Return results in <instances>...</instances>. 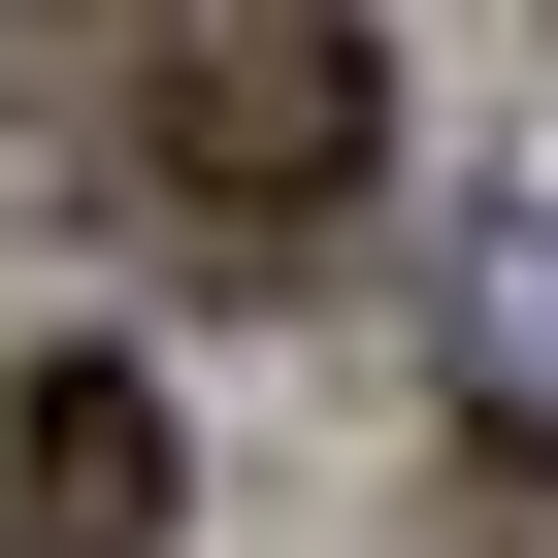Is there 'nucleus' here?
Masks as SVG:
<instances>
[{
  "instance_id": "nucleus-1",
  "label": "nucleus",
  "mask_w": 558,
  "mask_h": 558,
  "mask_svg": "<svg viewBox=\"0 0 558 558\" xmlns=\"http://www.w3.org/2000/svg\"><path fill=\"white\" fill-rule=\"evenodd\" d=\"M99 165L197 230V263H329L362 230V165H395V34L362 0H99Z\"/></svg>"
},
{
  "instance_id": "nucleus-2",
  "label": "nucleus",
  "mask_w": 558,
  "mask_h": 558,
  "mask_svg": "<svg viewBox=\"0 0 558 558\" xmlns=\"http://www.w3.org/2000/svg\"><path fill=\"white\" fill-rule=\"evenodd\" d=\"M0 558H165V362H34L0 395Z\"/></svg>"
}]
</instances>
